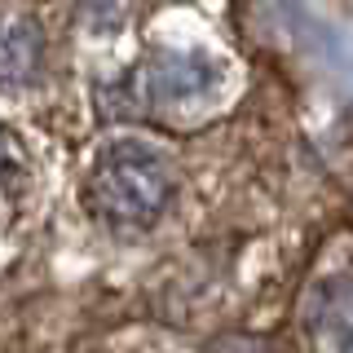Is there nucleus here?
Returning a JSON list of instances; mask_svg holds the SVG:
<instances>
[{
    "instance_id": "nucleus-4",
    "label": "nucleus",
    "mask_w": 353,
    "mask_h": 353,
    "mask_svg": "<svg viewBox=\"0 0 353 353\" xmlns=\"http://www.w3.org/2000/svg\"><path fill=\"white\" fill-rule=\"evenodd\" d=\"M309 318L331 353H353V279L323 287Z\"/></svg>"
},
{
    "instance_id": "nucleus-5",
    "label": "nucleus",
    "mask_w": 353,
    "mask_h": 353,
    "mask_svg": "<svg viewBox=\"0 0 353 353\" xmlns=\"http://www.w3.org/2000/svg\"><path fill=\"white\" fill-rule=\"evenodd\" d=\"M22 163H27L22 159V146L0 128V194H14V185L22 176Z\"/></svg>"
},
{
    "instance_id": "nucleus-2",
    "label": "nucleus",
    "mask_w": 353,
    "mask_h": 353,
    "mask_svg": "<svg viewBox=\"0 0 353 353\" xmlns=\"http://www.w3.org/2000/svg\"><path fill=\"white\" fill-rule=\"evenodd\" d=\"M221 84V66L203 53H154L115 88L124 115H168L176 106H194L199 97H212Z\"/></svg>"
},
{
    "instance_id": "nucleus-6",
    "label": "nucleus",
    "mask_w": 353,
    "mask_h": 353,
    "mask_svg": "<svg viewBox=\"0 0 353 353\" xmlns=\"http://www.w3.org/2000/svg\"><path fill=\"white\" fill-rule=\"evenodd\" d=\"M212 353H265V345L252 336H230V340H216Z\"/></svg>"
},
{
    "instance_id": "nucleus-1",
    "label": "nucleus",
    "mask_w": 353,
    "mask_h": 353,
    "mask_svg": "<svg viewBox=\"0 0 353 353\" xmlns=\"http://www.w3.org/2000/svg\"><path fill=\"white\" fill-rule=\"evenodd\" d=\"M172 168L146 141H115L88 176V208L119 230H141L168 208Z\"/></svg>"
},
{
    "instance_id": "nucleus-3",
    "label": "nucleus",
    "mask_w": 353,
    "mask_h": 353,
    "mask_svg": "<svg viewBox=\"0 0 353 353\" xmlns=\"http://www.w3.org/2000/svg\"><path fill=\"white\" fill-rule=\"evenodd\" d=\"M44 40L31 18H14L0 27V93H18L40 75Z\"/></svg>"
}]
</instances>
